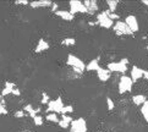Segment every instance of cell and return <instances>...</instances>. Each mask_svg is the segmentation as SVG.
<instances>
[{
	"mask_svg": "<svg viewBox=\"0 0 148 132\" xmlns=\"http://www.w3.org/2000/svg\"><path fill=\"white\" fill-rule=\"evenodd\" d=\"M67 65L73 67V70L78 73H82L86 70V65L83 64V61L80 57H77L76 55H72V54H69V56H67Z\"/></svg>",
	"mask_w": 148,
	"mask_h": 132,
	"instance_id": "obj_1",
	"label": "cell"
},
{
	"mask_svg": "<svg viewBox=\"0 0 148 132\" xmlns=\"http://www.w3.org/2000/svg\"><path fill=\"white\" fill-rule=\"evenodd\" d=\"M127 64H129V60L127 59H123L119 62H110L108 65V70L110 72H121V73H125L127 71Z\"/></svg>",
	"mask_w": 148,
	"mask_h": 132,
	"instance_id": "obj_2",
	"label": "cell"
},
{
	"mask_svg": "<svg viewBox=\"0 0 148 132\" xmlns=\"http://www.w3.org/2000/svg\"><path fill=\"white\" fill-rule=\"evenodd\" d=\"M97 22H98V25L100 26V27H103V28H110V27H113V25H114V21L109 17L108 11L107 12L103 11V12L98 14Z\"/></svg>",
	"mask_w": 148,
	"mask_h": 132,
	"instance_id": "obj_3",
	"label": "cell"
},
{
	"mask_svg": "<svg viewBox=\"0 0 148 132\" xmlns=\"http://www.w3.org/2000/svg\"><path fill=\"white\" fill-rule=\"evenodd\" d=\"M132 78L129 76H123L119 81V92L123 94L125 92H130L132 89Z\"/></svg>",
	"mask_w": 148,
	"mask_h": 132,
	"instance_id": "obj_4",
	"label": "cell"
},
{
	"mask_svg": "<svg viewBox=\"0 0 148 132\" xmlns=\"http://www.w3.org/2000/svg\"><path fill=\"white\" fill-rule=\"evenodd\" d=\"M71 132H87L86 120L80 118L71 122Z\"/></svg>",
	"mask_w": 148,
	"mask_h": 132,
	"instance_id": "obj_5",
	"label": "cell"
},
{
	"mask_svg": "<svg viewBox=\"0 0 148 132\" xmlns=\"http://www.w3.org/2000/svg\"><path fill=\"white\" fill-rule=\"evenodd\" d=\"M62 108H64L62 100H61V98H58L54 100H50L47 110H48V111H51V113H55V114H61Z\"/></svg>",
	"mask_w": 148,
	"mask_h": 132,
	"instance_id": "obj_6",
	"label": "cell"
},
{
	"mask_svg": "<svg viewBox=\"0 0 148 132\" xmlns=\"http://www.w3.org/2000/svg\"><path fill=\"white\" fill-rule=\"evenodd\" d=\"M114 31L116 34L124 36V34H132V31L129 28V26L126 25L124 21H116V23L114 26Z\"/></svg>",
	"mask_w": 148,
	"mask_h": 132,
	"instance_id": "obj_7",
	"label": "cell"
},
{
	"mask_svg": "<svg viewBox=\"0 0 148 132\" xmlns=\"http://www.w3.org/2000/svg\"><path fill=\"white\" fill-rule=\"evenodd\" d=\"M70 12L73 15L76 12H87V8L80 0H71L70 1Z\"/></svg>",
	"mask_w": 148,
	"mask_h": 132,
	"instance_id": "obj_8",
	"label": "cell"
},
{
	"mask_svg": "<svg viewBox=\"0 0 148 132\" xmlns=\"http://www.w3.org/2000/svg\"><path fill=\"white\" fill-rule=\"evenodd\" d=\"M125 23L129 26V28L132 31V33H135L140 29L138 21H137V17L134 16V15H129V16L125 18Z\"/></svg>",
	"mask_w": 148,
	"mask_h": 132,
	"instance_id": "obj_9",
	"label": "cell"
},
{
	"mask_svg": "<svg viewBox=\"0 0 148 132\" xmlns=\"http://www.w3.org/2000/svg\"><path fill=\"white\" fill-rule=\"evenodd\" d=\"M83 5L87 8V12L88 14H94V11H97L98 10L97 1H94V0H84Z\"/></svg>",
	"mask_w": 148,
	"mask_h": 132,
	"instance_id": "obj_10",
	"label": "cell"
},
{
	"mask_svg": "<svg viewBox=\"0 0 148 132\" xmlns=\"http://www.w3.org/2000/svg\"><path fill=\"white\" fill-rule=\"evenodd\" d=\"M97 76H98V78L100 81H103V82H107L109 78H110V71L108 70H105V68H103V67H99L98 68V71H97Z\"/></svg>",
	"mask_w": 148,
	"mask_h": 132,
	"instance_id": "obj_11",
	"label": "cell"
},
{
	"mask_svg": "<svg viewBox=\"0 0 148 132\" xmlns=\"http://www.w3.org/2000/svg\"><path fill=\"white\" fill-rule=\"evenodd\" d=\"M143 72L145 70H142V68L137 67V66H134L131 70V78L132 81H138L141 77H143Z\"/></svg>",
	"mask_w": 148,
	"mask_h": 132,
	"instance_id": "obj_12",
	"label": "cell"
},
{
	"mask_svg": "<svg viewBox=\"0 0 148 132\" xmlns=\"http://www.w3.org/2000/svg\"><path fill=\"white\" fill-rule=\"evenodd\" d=\"M29 5L32 8H49L53 5L51 1H49V0H39V1H32L29 3Z\"/></svg>",
	"mask_w": 148,
	"mask_h": 132,
	"instance_id": "obj_13",
	"label": "cell"
},
{
	"mask_svg": "<svg viewBox=\"0 0 148 132\" xmlns=\"http://www.w3.org/2000/svg\"><path fill=\"white\" fill-rule=\"evenodd\" d=\"M55 14L58 16H60L64 21H72L73 18V15L70 11H66V10H58V11H55Z\"/></svg>",
	"mask_w": 148,
	"mask_h": 132,
	"instance_id": "obj_14",
	"label": "cell"
},
{
	"mask_svg": "<svg viewBox=\"0 0 148 132\" xmlns=\"http://www.w3.org/2000/svg\"><path fill=\"white\" fill-rule=\"evenodd\" d=\"M14 88H15V84L12 82H6L5 83V87L3 88V91H1V96L5 97V96H9V94H12Z\"/></svg>",
	"mask_w": 148,
	"mask_h": 132,
	"instance_id": "obj_15",
	"label": "cell"
},
{
	"mask_svg": "<svg viewBox=\"0 0 148 132\" xmlns=\"http://www.w3.org/2000/svg\"><path fill=\"white\" fill-rule=\"evenodd\" d=\"M48 48H49L48 42H45L44 39H39L38 44H37V47H36V53H42V51L47 50Z\"/></svg>",
	"mask_w": 148,
	"mask_h": 132,
	"instance_id": "obj_16",
	"label": "cell"
},
{
	"mask_svg": "<svg viewBox=\"0 0 148 132\" xmlns=\"http://www.w3.org/2000/svg\"><path fill=\"white\" fill-rule=\"evenodd\" d=\"M99 59L97 57V59H93L89 64L86 66V68L88 71H98V68H99Z\"/></svg>",
	"mask_w": 148,
	"mask_h": 132,
	"instance_id": "obj_17",
	"label": "cell"
},
{
	"mask_svg": "<svg viewBox=\"0 0 148 132\" xmlns=\"http://www.w3.org/2000/svg\"><path fill=\"white\" fill-rule=\"evenodd\" d=\"M23 110H25V111L27 113V114H28V115H29L32 119L34 118V116H37V113L39 111V109H34V108H33L31 104H27V105H26V107L23 108Z\"/></svg>",
	"mask_w": 148,
	"mask_h": 132,
	"instance_id": "obj_18",
	"label": "cell"
},
{
	"mask_svg": "<svg viewBox=\"0 0 148 132\" xmlns=\"http://www.w3.org/2000/svg\"><path fill=\"white\" fill-rule=\"evenodd\" d=\"M146 97L142 96V94H137V96H135L134 98H132V102H134L136 105H143L146 103Z\"/></svg>",
	"mask_w": 148,
	"mask_h": 132,
	"instance_id": "obj_19",
	"label": "cell"
},
{
	"mask_svg": "<svg viewBox=\"0 0 148 132\" xmlns=\"http://www.w3.org/2000/svg\"><path fill=\"white\" fill-rule=\"evenodd\" d=\"M48 121H50V122H56V124H59V121H60V119H59V116H58V114H55V113H51V114H48L47 115V118H45Z\"/></svg>",
	"mask_w": 148,
	"mask_h": 132,
	"instance_id": "obj_20",
	"label": "cell"
},
{
	"mask_svg": "<svg viewBox=\"0 0 148 132\" xmlns=\"http://www.w3.org/2000/svg\"><path fill=\"white\" fill-rule=\"evenodd\" d=\"M141 113L142 115H143V118L145 120L148 122V100H146V103L142 105V108H141Z\"/></svg>",
	"mask_w": 148,
	"mask_h": 132,
	"instance_id": "obj_21",
	"label": "cell"
},
{
	"mask_svg": "<svg viewBox=\"0 0 148 132\" xmlns=\"http://www.w3.org/2000/svg\"><path fill=\"white\" fill-rule=\"evenodd\" d=\"M107 4L109 6V12H114L116 10V6H118V1L116 0H108Z\"/></svg>",
	"mask_w": 148,
	"mask_h": 132,
	"instance_id": "obj_22",
	"label": "cell"
},
{
	"mask_svg": "<svg viewBox=\"0 0 148 132\" xmlns=\"http://www.w3.org/2000/svg\"><path fill=\"white\" fill-rule=\"evenodd\" d=\"M72 111H73V108L71 107V105H66V107L62 108V110H61V115H66V114L72 113Z\"/></svg>",
	"mask_w": 148,
	"mask_h": 132,
	"instance_id": "obj_23",
	"label": "cell"
},
{
	"mask_svg": "<svg viewBox=\"0 0 148 132\" xmlns=\"http://www.w3.org/2000/svg\"><path fill=\"white\" fill-rule=\"evenodd\" d=\"M61 43L64 45H73L76 43V39H73V38H65L64 40L61 42Z\"/></svg>",
	"mask_w": 148,
	"mask_h": 132,
	"instance_id": "obj_24",
	"label": "cell"
},
{
	"mask_svg": "<svg viewBox=\"0 0 148 132\" xmlns=\"http://www.w3.org/2000/svg\"><path fill=\"white\" fill-rule=\"evenodd\" d=\"M33 121H34V124H36L37 126H42V125H43V118H42L40 115L34 116V118H33Z\"/></svg>",
	"mask_w": 148,
	"mask_h": 132,
	"instance_id": "obj_25",
	"label": "cell"
},
{
	"mask_svg": "<svg viewBox=\"0 0 148 132\" xmlns=\"http://www.w3.org/2000/svg\"><path fill=\"white\" fill-rule=\"evenodd\" d=\"M49 102H50L49 96L45 92H43L42 93V104H49Z\"/></svg>",
	"mask_w": 148,
	"mask_h": 132,
	"instance_id": "obj_26",
	"label": "cell"
},
{
	"mask_svg": "<svg viewBox=\"0 0 148 132\" xmlns=\"http://www.w3.org/2000/svg\"><path fill=\"white\" fill-rule=\"evenodd\" d=\"M107 104H108V109L109 110H113L114 109V107H115V104H114V102H113V99L112 98H107Z\"/></svg>",
	"mask_w": 148,
	"mask_h": 132,
	"instance_id": "obj_27",
	"label": "cell"
},
{
	"mask_svg": "<svg viewBox=\"0 0 148 132\" xmlns=\"http://www.w3.org/2000/svg\"><path fill=\"white\" fill-rule=\"evenodd\" d=\"M59 125H60V127H61V129H67V127H69V126H70L71 124H70V122H67V121H65V120H62V119H61V120L59 121Z\"/></svg>",
	"mask_w": 148,
	"mask_h": 132,
	"instance_id": "obj_28",
	"label": "cell"
},
{
	"mask_svg": "<svg viewBox=\"0 0 148 132\" xmlns=\"http://www.w3.org/2000/svg\"><path fill=\"white\" fill-rule=\"evenodd\" d=\"M8 114V109H5V107L3 105V102L0 100V115H5Z\"/></svg>",
	"mask_w": 148,
	"mask_h": 132,
	"instance_id": "obj_29",
	"label": "cell"
},
{
	"mask_svg": "<svg viewBox=\"0 0 148 132\" xmlns=\"http://www.w3.org/2000/svg\"><path fill=\"white\" fill-rule=\"evenodd\" d=\"M108 15H109V17L112 18V20H119V15H116L114 12H109L108 11Z\"/></svg>",
	"mask_w": 148,
	"mask_h": 132,
	"instance_id": "obj_30",
	"label": "cell"
},
{
	"mask_svg": "<svg viewBox=\"0 0 148 132\" xmlns=\"http://www.w3.org/2000/svg\"><path fill=\"white\" fill-rule=\"evenodd\" d=\"M15 116H16V118H23V116H25V113L22 111V110H18V111L15 113Z\"/></svg>",
	"mask_w": 148,
	"mask_h": 132,
	"instance_id": "obj_31",
	"label": "cell"
},
{
	"mask_svg": "<svg viewBox=\"0 0 148 132\" xmlns=\"http://www.w3.org/2000/svg\"><path fill=\"white\" fill-rule=\"evenodd\" d=\"M16 4H17V5H28L29 3L27 1V0H17Z\"/></svg>",
	"mask_w": 148,
	"mask_h": 132,
	"instance_id": "obj_32",
	"label": "cell"
},
{
	"mask_svg": "<svg viewBox=\"0 0 148 132\" xmlns=\"http://www.w3.org/2000/svg\"><path fill=\"white\" fill-rule=\"evenodd\" d=\"M12 94H14V96H20V94H21L20 89H18V88H16V87H15V88H14V91H12Z\"/></svg>",
	"mask_w": 148,
	"mask_h": 132,
	"instance_id": "obj_33",
	"label": "cell"
},
{
	"mask_svg": "<svg viewBox=\"0 0 148 132\" xmlns=\"http://www.w3.org/2000/svg\"><path fill=\"white\" fill-rule=\"evenodd\" d=\"M143 77L146 78V80H148V71H145L143 72Z\"/></svg>",
	"mask_w": 148,
	"mask_h": 132,
	"instance_id": "obj_34",
	"label": "cell"
},
{
	"mask_svg": "<svg viewBox=\"0 0 148 132\" xmlns=\"http://www.w3.org/2000/svg\"><path fill=\"white\" fill-rule=\"evenodd\" d=\"M142 3H143L145 5H147V6H148V0H143V1H142Z\"/></svg>",
	"mask_w": 148,
	"mask_h": 132,
	"instance_id": "obj_35",
	"label": "cell"
},
{
	"mask_svg": "<svg viewBox=\"0 0 148 132\" xmlns=\"http://www.w3.org/2000/svg\"><path fill=\"white\" fill-rule=\"evenodd\" d=\"M147 49H148V48H147Z\"/></svg>",
	"mask_w": 148,
	"mask_h": 132,
	"instance_id": "obj_36",
	"label": "cell"
}]
</instances>
